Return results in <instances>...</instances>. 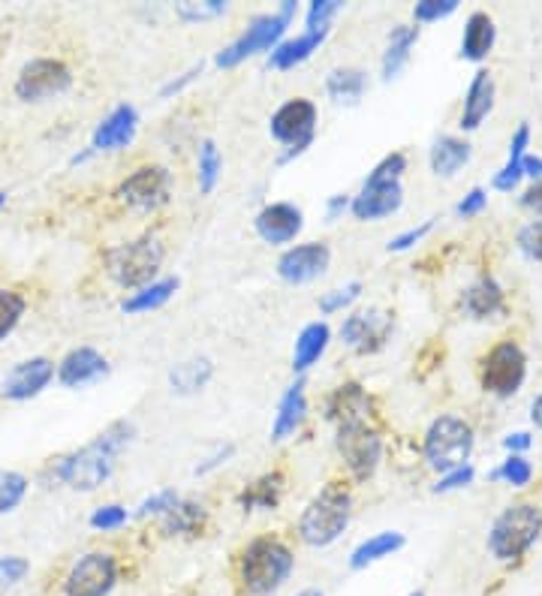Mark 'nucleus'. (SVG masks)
Masks as SVG:
<instances>
[{"label":"nucleus","mask_w":542,"mask_h":596,"mask_svg":"<svg viewBox=\"0 0 542 596\" xmlns=\"http://www.w3.org/2000/svg\"><path fill=\"white\" fill-rule=\"evenodd\" d=\"M528 374V359L521 353L519 343H498L482 362V389L491 395H516Z\"/></svg>","instance_id":"obj_11"},{"label":"nucleus","mask_w":542,"mask_h":596,"mask_svg":"<svg viewBox=\"0 0 542 596\" xmlns=\"http://www.w3.org/2000/svg\"><path fill=\"white\" fill-rule=\"evenodd\" d=\"M136 127H139V115L134 106L121 103L111 111L109 118H103L100 127L94 130V151H121L134 142Z\"/></svg>","instance_id":"obj_20"},{"label":"nucleus","mask_w":542,"mask_h":596,"mask_svg":"<svg viewBox=\"0 0 542 596\" xmlns=\"http://www.w3.org/2000/svg\"><path fill=\"white\" fill-rule=\"evenodd\" d=\"M163 256H167L163 244L151 235H142L136 242L111 247L106 254V265H109V275L115 284H121L124 289H142L157 280Z\"/></svg>","instance_id":"obj_5"},{"label":"nucleus","mask_w":542,"mask_h":596,"mask_svg":"<svg viewBox=\"0 0 542 596\" xmlns=\"http://www.w3.org/2000/svg\"><path fill=\"white\" fill-rule=\"evenodd\" d=\"M365 85H368L365 70H359V66H338V70H332L329 78H326L329 97H332L334 103H343V106L359 103L362 94H365Z\"/></svg>","instance_id":"obj_28"},{"label":"nucleus","mask_w":542,"mask_h":596,"mask_svg":"<svg viewBox=\"0 0 542 596\" xmlns=\"http://www.w3.org/2000/svg\"><path fill=\"white\" fill-rule=\"evenodd\" d=\"M474 453V428L458 416H440L432 422L425 434V458L434 470L453 473L465 467L467 458Z\"/></svg>","instance_id":"obj_8"},{"label":"nucleus","mask_w":542,"mask_h":596,"mask_svg":"<svg viewBox=\"0 0 542 596\" xmlns=\"http://www.w3.org/2000/svg\"><path fill=\"white\" fill-rule=\"evenodd\" d=\"M404 536L395 533V530H383V533H374L371 540H365L353 554H350V566L353 570H365L371 563L383 561V557H392V554L404 549Z\"/></svg>","instance_id":"obj_30"},{"label":"nucleus","mask_w":542,"mask_h":596,"mask_svg":"<svg viewBox=\"0 0 542 596\" xmlns=\"http://www.w3.org/2000/svg\"><path fill=\"white\" fill-rule=\"evenodd\" d=\"M205 521V509L200 503H190V500H178L176 509H169L163 515V528L167 533H196Z\"/></svg>","instance_id":"obj_35"},{"label":"nucleus","mask_w":542,"mask_h":596,"mask_svg":"<svg viewBox=\"0 0 542 596\" xmlns=\"http://www.w3.org/2000/svg\"><path fill=\"white\" fill-rule=\"evenodd\" d=\"M428 232H432V221L422 223L419 230L401 232L398 238H392V242H389V251H407V247H413V244H416V242H422V238H425Z\"/></svg>","instance_id":"obj_49"},{"label":"nucleus","mask_w":542,"mask_h":596,"mask_svg":"<svg viewBox=\"0 0 542 596\" xmlns=\"http://www.w3.org/2000/svg\"><path fill=\"white\" fill-rule=\"evenodd\" d=\"M24 298L19 296V292H12V289H0V341L10 334L15 326H19V320H22L24 313Z\"/></svg>","instance_id":"obj_38"},{"label":"nucleus","mask_w":542,"mask_h":596,"mask_svg":"<svg viewBox=\"0 0 542 596\" xmlns=\"http://www.w3.org/2000/svg\"><path fill=\"white\" fill-rule=\"evenodd\" d=\"M178 500H181V497H178L172 488H163V491L151 494L142 507H139V519H148V515H167L169 509H176Z\"/></svg>","instance_id":"obj_44"},{"label":"nucleus","mask_w":542,"mask_h":596,"mask_svg":"<svg viewBox=\"0 0 542 596\" xmlns=\"http://www.w3.org/2000/svg\"><path fill=\"white\" fill-rule=\"evenodd\" d=\"M410 596H425V594H422V590H416V594H410Z\"/></svg>","instance_id":"obj_61"},{"label":"nucleus","mask_w":542,"mask_h":596,"mask_svg":"<svg viewBox=\"0 0 542 596\" xmlns=\"http://www.w3.org/2000/svg\"><path fill=\"white\" fill-rule=\"evenodd\" d=\"M521 175H524L521 163H507L503 169H500L498 175H495V188H498V190H512L521 181Z\"/></svg>","instance_id":"obj_51"},{"label":"nucleus","mask_w":542,"mask_h":596,"mask_svg":"<svg viewBox=\"0 0 542 596\" xmlns=\"http://www.w3.org/2000/svg\"><path fill=\"white\" fill-rule=\"evenodd\" d=\"M293 15H296V3H284L277 12H268V15H259L254 22L247 24V31L242 36H235L233 43L223 49L221 55H217V66L223 70H230V66H238L247 57L259 55V52H272L280 45V36L293 22Z\"/></svg>","instance_id":"obj_7"},{"label":"nucleus","mask_w":542,"mask_h":596,"mask_svg":"<svg viewBox=\"0 0 542 596\" xmlns=\"http://www.w3.org/2000/svg\"><path fill=\"white\" fill-rule=\"evenodd\" d=\"M55 376V362H49L43 355L19 362L10 371V376L3 380V397L10 401H28V397L40 395Z\"/></svg>","instance_id":"obj_17"},{"label":"nucleus","mask_w":542,"mask_h":596,"mask_svg":"<svg viewBox=\"0 0 542 596\" xmlns=\"http://www.w3.org/2000/svg\"><path fill=\"white\" fill-rule=\"evenodd\" d=\"M341 10L338 0H313L308 7V31H332V19Z\"/></svg>","instance_id":"obj_39"},{"label":"nucleus","mask_w":542,"mask_h":596,"mask_svg":"<svg viewBox=\"0 0 542 596\" xmlns=\"http://www.w3.org/2000/svg\"><path fill=\"white\" fill-rule=\"evenodd\" d=\"M521 205L524 209H533V211H542V181H536L524 196H521Z\"/></svg>","instance_id":"obj_53"},{"label":"nucleus","mask_w":542,"mask_h":596,"mask_svg":"<svg viewBox=\"0 0 542 596\" xmlns=\"http://www.w3.org/2000/svg\"><path fill=\"white\" fill-rule=\"evenodd\" d=\"M235 453V446L233 443H230V446H223V449H217V453L211 455L209 461L205 464H200V467H196V473H209V470H214V467H221V464H226V458H230V455Z\"/></svg>","instance_id":"obj_52"},{"label":"nucleus","mask_w":542,"mask_h":596,"mask_svg":"<svg viewBox=\"0 0 542 596\" xmlns=\"http://www.w3.org/2000/svg\"><path fill=\"white\" fill-rule=\"evenodd\" d=\"M338 453L355 479H368L380 467L383 443L374 428H368V422H350L338 425Z\"/></svg>","instance_id":"obj_10"},{"label":"nucleus","mask_w":542,"mask_h":596,"mask_svg":"<svg viewBox=\"0 0 542 596\" xmlns=\"http://www.w3.org/2000/svg\"><path fill=\"white\" fill-rule=\"evenodd\" d=\"M519 247L531 256V259H542V221L528 223V226L519 232Z\"/></svg>","instance_id":"obj_46"},{"label":"nucleus","mask_w":542,"mask_h":596,"mask_svg":"<svg viewBox=\"0 0 542 596\" xmlns=\"http://www.w3.org/2000/svg\"><path fill=\"white\" fill-rule=\"evenodd\" d=\"M332 341V329L326 322H310L299 331L296 338V350H293V371L305 374L308 368L320 362V355L326 353V347Z\"/></svg>","instance_id":"obj_23"},{"label":"nucleus","mask_w":542,"mask_h":596,"mask_svg":"<svg viewBox=\"0 0 542 596\" xmlns=\"http://www.w3.org/2000/svg\"><path fill=\"white\" fill-rule=\"evenodd\" d=\"M458 10V0H422L413 7V19L416 22H440L446 15Z\"/></svg>","instance_id":"obj_40"},{"label":"nucleus","mask_w":542,"mask_h":596,"mask_svg":"<svg viewBox=\"0 0 542 596\" xmlns=\"http://www.w3.org/2000/svg\"><path fill=\"white\" fill-rule=\"evenodd\" d=\"M540 509L533 507V503H516V507L503 509V515L495 521L491 536H488V549H491V554L498 561H519L521 554L540 540Z\"/></svg>","instance_id":"obj_6"},{"label":"nucleus","mask_w":542,"mask_h":596,"mask_svg":"<svg viewBox=\"0 0 542 596\" xmlns=\"http://www.w3.org/2000/svg\"><path fill=\"white\" fill-rule=\"evenodd\" d=\"M392 334V313L386 310H355L341 326L343 343L355 353H376Z\"/></svg>","instance_id":"obj_13"},{"label":"nucleus","mask_w":542,"mask_h":596,"mask_svg":"<svg viewBox=\"0 0 542 596\" xmlns=\"http://www.w3.org/2000/svg\"><path fill=\"white\" fill-rule=\"evenodd\" d=\"M118 578L111 554L91 552L73 566L67 578V596H106Z\"/></svg>","instance_id":"obj_14"},{"label":"nucleus","mask_w":542,"mask_h":596,"mask_svg":"<svg viewBox=\"0 0 542 596\" xmlns=\"http://www.w3.org/2000/svg\"><path fill=\"white\" fill-rule=\"evenodd\" d=\"M272 136H275L277 142L287 145V151H284V163L293 160V157L305 155L313 142V132H317V106L305 97H296L284 103L280 109L272 115Z\"/></svg>","instance_id":"obj_9"},{"label":"nucleus","mask_w":542,"mask_h":596,"mask_svg":"<svg viewBox=\"0 0 542 596\" xmlns=\"http://www.w3.org/2000/svg\"><path fill=\"white\" fill-rule=\"evenodd\" d=\"M359 292H362V284H359V280L347 284L343 289H332V292H326V296L320 298V310L322 313H338V310H343L347 305H353L355 298H359Z\"/></svg>","instance_id":"obj_42"},{"label":"nucleus","mask_w":542,"mask_h":596,"mask_svg":"<svg viewBox=\"0 0 542 596\" xmlns=\"http://www.w3.org/2000/svg\"><path fill=\"white\" fill-rule=\"evenodd\" d=\"M280 488H284L280 473L263 476V479H256L251 488H244L242 507L247 509V512H254V509H275L277 500H280Z\"/></svg>","instance_id":"obj_34"},{"label":"nucleus","mask_w":542,"mask_h":596,"mask_svg":"<svg viewBox=\"0 0 542 596\" xmlns=\"http://www.w3.org/2000/svg\"><path fill=\"white\" fill-rule=\"evenodd\" d=\"M127 524V509L118 507V503H109V507H100L94 515H91V528L97 530H115Z\"/></svg>","instance_id":"obj_45"},{"label":"nucleus","mask_w":542,"mask_h":596,"mask_svg":"<svg viewBox=\"0 0 542 596\" xmlns=\"http://www.w3.org/2000/svg\"><path fill=\"white\" fill-rule=\"evenodd\" d=\"M470 160V145L458 136H443L432 148V169L437 175L453 178Z\"/></svg>","instance_id":"obj_32"},{"label":"nucleus","mask_w":542,"mask_h":596,"mask_svg":"<svg viewBox=\"0 0 542 596\" xmlns=\"http://www.w3.org/2000/svg\"><path fill=\"white\" fill-rule=\"evenodd\" d=\"M296 596H322V590H301V594Z\"/></svg>","instance_id":"obj_59"},{"label":"nucleus","mask_w":542,"mask_h":596,"mask_svg":"<svg viewBox=\"0 0 542 596\" xmlns=\"http://www.w3.org/2000/svg\"><path fill=\"white\" fill-rule=\"evenodd\" d=\"M106 374H109V362L97 350H91V347H78V350L64 355V362L57 364V380L70 389L97 383Z\"/></svg>","instance_id":"obj_19"},{"label":"nucleus","mask_w":542,"mask_h":596,"mask_svg":"<svg viewBox=\"0 0 542 596\" xmlns=\"http://www.w3.org/2000/svg\"><path fill=\"white\" fill-rule=\"evenodd\" d=\"M368 413V397L362 392V386L355 383H347L332 395V404H329V416H332L338 425H350V422H365Z\"/></svg>","instance_id":"obj_33"},{"label":"nucleus","mask_w":542,"mask_h":596,"mask_svg":"<svg viewBox=\"0 0 542 596\" xmlns=\"http://www.w3.org/2000/svg\"><path fill=\"white\" fill-rule=\"evenodd\" d=\"M521 169H524V175L536 178V181H542V160L540 157H524L521 160Z\"/></svg>","instance_id":"obj_57"},{"label":"nucleus","mask_w":542,"mask_h":596,"mask_svg":"<svg viewBox=\"0 0 542 596\" xmlns=\"http://www.w3.org/2000/svg\"><path fill=\"white\" fill-rule=\"evenodd\" d=\"M533 422H536V425L542 428V395L533 401Z\"/></svg>","instance_id":"obj_58"},{"label":"nucleus","mask_w":542,"mask_h":596,"mask_svg":"<svg viewBox=\"0 0 542 596\" xmlns=\"http://www.w3.org/2000/svg\"><path fill=\"white\" fill-rule=\"evenodd\" d=\"M70 85H73V73H70V66L64 61L36 57V61L22 66V73L15 78V94L28 99V103H36V99L64 94Z\"/></svg>","instance_id":"obj_12"},{"label":"nucleus","mask_w":542,"mask_h":596,"mask_svg":"<svg viewBox=\"0 0 542 596\" xmlns=\"http://www.w3.org/2000/svg\"><path fill=\"white\" fill-rule=\"evenodd\" d=\"M3 202H7V196H3V193H0V209H3Z\"/></svg>","instance_id":"obj_60"},{"label":"nucleus","mask_w":542,"mask_h":596,"mask_svg":"<svg viewBox=\"0 0 542 596\" xmlns=\"http://www.w3.org/2000/svg\"><path fill=\"white\" fill-rule=\"evenodd\" d=\"M495 45V22L486 12H474L465 24V36H461V57L467 61H482Z\"/></svg>","instance_id":"obj_29"},{"label":"nucleus","mask_w":542,"mask_h":596,"mask_svg":"<svg viewBox=\"0 0 542 596\" xmlns=\"http://www.w3.org/2000/svg\"><path fill=\"white\" fill-rule=\"evenodd\" d=\"M503 446H507L509 453H521V449H528V446H531V437H528V434H509Z\"/></svg>","instance_id":"obj_56"},{"label":"nucleus","mask_w":542,"mask_h":596,"mask_svg":"<svg viewBox=\"0 0 542 596\" xmlns=\"http://www.w3.org/2000/svg\"><path fill=\"white\" fill-rule=\"evenodd\" d=\"M470 479H474V467L465 464V467H458L453 473H443V479L434 486V491H455V488L470 486Z\"/></svg>","instance_id":"obj_48"},{"label":"nucleus","mask_w":542,"mask_h":596,"mask_svg":"<svg viewBox=\"0 0 542 596\" xmlns=\"http://www.w3.org/2000/svg\"><path fill=\"white\" fill-rule=\"evenodd\" d=\"M486 202H488L486 190L474 188L465 199H461V205H458V214H461V217H474V214H479V211L486 209Z\"/></svg>","instance_id":"obj_50"},{"label":"nucleus","mask_w":542,"mask_h":596,"mask_svg":"<svg viewBox=\"0 0 542 596\" xmlns=\"http://www.w3.org/2000/svg\"><path fill=\"white\" fill-rule=\"evenodd\" d=\"M350 507H353V497L347 488L334 482L326 486L301 512L299 536L313 549L332 545L350 524Z\"/></svg>","instance_id":"obj_3"},{"label":"nucleus","mask_w":542,"mask_h":596,"mask_svg":"<svg viewBox=\"0 0 542 596\" xmlns=\"http://www.w3.org/2000/svg\"><path fill=\"white\" fill-rule=\"evenodd\" d=\"M226 12V3L223 0H209V3H178V15L184 19V22H202V19H214V15H221Z\"/></svg>","instance_id":"obj_43"},{"label":"nucleus","mask_w":542,"mask_h":596,"mask_svg":"<svg viewBox=\"0 0 542 596\" xmlns=\"http://www.w3.org/2000/svg\"><path fill=\"white\" fill-rule=\"evenodd\" d=\"M305 413H308V401H305V380H296V383L284 392L280 404H277L275 425H272V440L280 443V440H287V437H293V434L299 430Z\"/></svg>","instance_id":"obj_21"},{"label":"nucleus","mask_w":542,"mask_h":596,"mask_svg":"<svg viewBox=\"0 0 542 596\" xmlns=\"http://www.w3.org/2000/svg\"><path fill=\"white\" fill-rule=\"evenodd\" d=\"M495 106V78L488 70H479L470 82L465 97V109H461V130H476L486 121L488 111Z\"/></svg>","instance_id":"obj_22"},{"label":"nucleus","mask_w":542,"mask_h":596,"mask_svg":"<svg viewBox=\"0 0 542 596\" xmlns=\"http://www.w3.org/2000/svg\"><path fill=\"white\" fill-rule=\"evenodd\" d=\"M293 573V552L280 540L259 536L242 554L244 587L254 596L275 594Z\"/></svg>","instance_id":"obj_4"},{"label":"nucleus","mask_w":542,"mask_h":596,"mask_svg":"<svg viewBox=\"0 0 542 596\" xmlns=\"http://www.w3.org/2000/svg\"><path fill=\"white\" fill-rule=\"evenodd\" d=\"M326 36L329 31H305L299 33L296 40H287V43H280L277 49H272V55H268V66H275V70H289V66L301 64V61H308L322 43H326Z\"/></svg>","instance_id":"obj_26"},{"label":"nucleus","mask_w":542,"mask_h":596,"mask_svg":"<svg viewBox=\"0 0 542 596\" xmlns=\"http://www.w3.org/2000/svg\"><path fill=\"white\" fill-rule=\"evenodd\" d=\"M256 232L266 244H289L301 232V211L293 202H272L256 214Z\"/></svg>","instance_id":"obj_18"},{"label":"nucleus","mask_w":542,"mask_h":596,"mask_svg":"<svg viewBox=\"0 0 542 596\" xmlns=\"http://www.w3.org/2000/svg\"><path fill=\"white\" fill-rule=\"evenodd\" d=\"M495 476H498V479H507L509 486L521 488V486H528V482H531L533 467L528 464V458H521V455H512V458H507V461H503V467H500V470Z\"/></svg>","instance_id":"obj_41"},{"label":"nucleus","mask_w":542,"mask_h":596,"mask_svg":"<svg viewBox=\"0 0 542 596\" xmlns=\"http://www.w3.org/2000/svg\"><path fill=\"white\" fill-rule=\"evenodd\" d=\"M28 494V479L15 470H0V515L12 512Z\"/></svg>","instance_id":"obj_37"},{"label":"nucleus","mask_w":542,"mask_h":596,"mask_svg":"<svg viewBox=\"0 0 542 596\" xmlns=\"http://www.w3.org/2000/svg\"><path fill=\"white\" fill-rule=\"evenodd\" d=\"M211 376H214V364L205 355L188 359V362H178L169 371V386L176 395H196L202 389L209 386Z\"/></svg>","instance_id":"obj_25"},{"label":"nucleus","mask_w":542,"mask_h":596,"mask_svg":"<svg viewBox=\"0 0 542 596\" xmlns=\"http://www.w3.org/2000/svg\"><path fill=\"white\" fill-rule=\"evenodd\" d=\"M28 570H31V566H28V561H22V557H0V585L22 582Z\"/></svg>","instance_id":"obj_47"},{"label":"nucleus","mask_w":542,"mask_h":596,"mask_svg":"<svg viewBox=\"0 0 542 596\" xmlns=\"http://www.w3.org/2000/svg\"><path fill=\"white\" fill-rule=\"evenodd\" d=\"M118 196L134 209H157L169 196V172L163 166H142L118 188Z\"/></svg>","instance_id":"obj_16"},{"label":"nucleus","mask_w":542,"mask_h":596,"mask_svg":"<svg viewBox=\"0 0 542 596\" xmlns=\"http://www.w3.org/2000/svg\"><path fill=\"white\" fill-rule=\"evenodd\" d=\"M419 40V28H413V24H398L395 31L389 33V43L386 52H383V78H395L407 66L410 52H413V45Z\"/></svg>","instance_id":"obj_27"},{"label":"nucleus","mask_w":542,"mask_h":596,"mask_svg":"<svg viewBox=\"0 0 542 596\" xmlns=\"http://www.w3.org/2000/svg\"><path fill=\"white\" fill-rule=\"evenodd\" d=\"M350 205H353V199H347L343 196V193H338V196H332L329 199V217H338V214H343V211L350 209Z\"/></svg>","instance_id":"obj_55"},{"label":"nucleus","mask_w":542,"mask_h":596,"mask_svg":"<svg viewBox=\"0 0 542 596\" xmlns=\"http://www.w3.org/2000/svg\"><path fill=\"white\" fill-rule=\"evenodd\" d=\"M196 73H202V66H193L190 73H184V78H178V82H169L167 88H163V97H169V94H178V91L184 88L188 82H193V78H196Z\"/></svg>","instance_id":"obj_54"},{"label":"nucleus","mask_w":542,"mask_h":596,"mask_svg":"<svg viewBox=\"0 0 542 596\" xmlns=\"http://www.w3.org/2000/svg\"><path fill=\"white\" fill-rule=\"evenodd\" d=\"M461 308L474 320H488V317H495V313L503 310V289H500L495 277H482V280H476L474 287L465 289Z\"/></svg>","instance_id":"obj_24"},{"label":"nucleus","mask_w":542,"mask_h":596,"mask_svg":"<svg viewBox=\"0 0 542 596\" xmlns=\"http://www.w3.org/2000/svg\"><path fill=\"white\" fill-rule=\"evenodd\" d=\"M404 169H407V157L401 151L383 157L374 166V172L368 175L359 196H353V205H350V211L359 221H383V217H392L401 209V202H404V188H401Z\"/></svg>","instance_id":"obj_2"},{"label":"nucleus","mask_w":542,"mask_h":596,"mask_svg":"<svg viewBox=\"0 0 542 596\" xmlns=\"http://www.w3.org/2000/svg\"><path fill=\"white\" fill-rule=\"evenodd\" d=\"M329 263H332V251L322 242L296 244V247H289L287 254L280 256L277 275L284 277L287 284H310V280L326 275Z\"/></svg>","instance_id":"obj_15"},{"label":"nucleus","mask_w":542,"mask_h":596,"mask_svg":"<svg viewBox=\"0 0 542 596\" xmlns=\"http://www.w3.org/2000/svg\"><path fill=\"white\" fill-rule=\"evenodd\" d=\"M134 428L127 422H115L111 428H106L94 443L82 446L78 453L61 458L57 464V479L64 486L76 488V491H94L100 488L111 476L115 467V455L121 453L124 446L130 443Z\"/></svg>","instance_id":"obj_1"},{"label":"nucleus","mask_w":542,"mask_h":596,"mask_svg":"<svg viewBox=\"0 0 542 596\" xmlns=\"http://www.w3.org/2000/svg\"><path fill=\"white\" fill-rule=\"evenodd\" d=\"M223 160L221 151H217V145L205 139L200 145V190L202 193H211V190L217 188V178H221Z\"/></svg>","instance_id":"obj_36"},{"label":"nucleus","mask_w":542,"mask_h":596,"mask_svg":"<svg viewBox=\"0 0 542 596\" xmlns=\"http://www.w3.org/2000/svg\"><path fill=\"white\" fill-rule=\"evenodd\" d=\"M178 289V277H163V280H155L148 287L136 289L130 296L121 301L124 313H145V310H157L167 305L169 298L176 296Z\"/></svg>","instance_id":"obj_31"}]
</instances>
